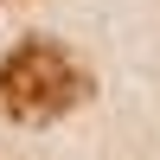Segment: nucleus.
Here are the masks:
<instances>
[{"mask_svg":"<svg viewBox=\"0 0 160 160\" xmlns=\"http://www.w3.org/2000/svg\"><path fill=\"white\" fill-rule=\"evenodd\" d=\"M90 96V71L58 38H19L0 58V115L19 128H45Z\"/></svg>","mask_w":160,"mask_h":160,"instance_id":"f257e3e1","label":"nucleus"}]
</instances>
